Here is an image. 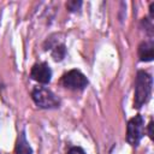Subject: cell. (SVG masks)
<instances>
[{
    "label": "cell",
    "mask_w": 154,
    "mask_h": 154,
    "mask_svg": "<svg viewBox=\"0 0 154 154\" xmlns=\"http://www.w3.org/2000/svg\"><path fill=\"white\" fill-rule=\"evenodd\" d=\"M14 153L16 154H31L32 153V149L31 147L29 146L26 138H25V135L24 132H22L17 140V143H16V148H14Z\"/></svg>",
    "instance_id": "7"
},
{
    "label": "cell",
    "mask_w": 154,
    "mask_h": 154,
    "mask_svg": "<svg viewBox=\"0 0 154 154\" xmlns=\"http://www.w3.org/2000/svg\"><path fill=\"white\" fill-rule=\"evenodd\" d=\"M67 154H85V152H84L81 147H72V148L67 152Z\"/></svg>",
    "instance_id": "10"
},
{
    "label": "cell",
    "mask_w": 154,
    "mask_h": 154,
    "mask_svg": "<svg viewBox=\"0 0 154 154\" xmlns=\"http://www.w3.org/2000/svg\"><path fill=\"white\" fill-rule=\"evenodd\" d=\"M81 5H82L81 1H69V2L66 4V7H67L71 12H73V11H77V10L81 7Z\"/></svg>",
    "instance_id": "9"
},
{
    "label": "cell",
    "mask_w": 154,
    "mask_h": 154,
    "mask_svg": "<svg viewBox=\"0 0 154 154\" xmlns=\"http://www.w3.org/2000/svg\"><path fill=\"white\" fill-rule=\"evenodd\" d=\"M152 85H153L152 76L146 71H138L136 76V83H135L134 107L140 108L149 100L150 93H152Z\"/></svg>",
    "instance_id": "1"
},
{
    "label": "cell",
    "mask_w": 154,
    "mask_h": 154,
    "mask_svg": "<svg viewBox=\"0 0 154 154\" xmlns=\"http://www.w3.org/2000/svg\"><path fill=\"white\" fill-rule=\"evenodd\" d=\"M30 76L34 81L41 83V84H47L51 82L52 78V70L46 63H38L35 64L31 69Z\"/></svg>",
    "instance_id": "5"
},
{
    "label": "cell",
    "mask_w": 154,
    "mask_h": 154,
    "mask_svg": "<svg viewBox=\"0 0 154 154\" xmlns=\"http://www.w3.org/2000/svg\"><path fill=\"white\" fill-rule=\"evenodd\" d=\"M152 128H153V122H150V123L148 124V135H149V137H150V138H153V132H152Z\"/></svg>",
    "instance_id": "11"
},
{
    "label": "cell",
    "mask_w": 154,
    "mask_h": 154,
    "mask_svg": "<svg viewBox=\"0 0 154 154\" xmlns=\"http://www.w3.org/2000/svg\"><path fill=\"white\" fill-rule=\"evenodd\" d=\"M61 84L71 90H83L87 84V77L78 70H71L61 77Z\"/></svg>",
    "instance_id": "4"
},
{
    "label": "cell",
    "mask_w": 154,
    "mask_h": 154,
    "mask_svg": "<svg viewBox=\"0 0 154 154\" xmlns=\"http://www.w3.org/2000/svg\"><path fill=\"white\" fill-rule=\"evenodd\" d=\"M31 97L41 108H55L59 107L60 103L57 95L45 87H35L31 93Z\"/></svg>",
    "instance_id": "2"
},
{
    "label": "cell",
    "mask_w": 154,
    "mask_h": 154,
    "mask_svg": "<svg viewBox=\"0 0 154 154\" xmlns=\"http://www.w3.org/2000/svg\"><path fill=\"white\" fill-rule=\"evenodd\" d=\"M65 53H66V51H65V46H64V45H60V46H57V47L54 48V51L52 52V55H53L54 60L60 61V60L65 57Z\"/></svg>",
    "instance_id": "8"
},
{
    "label": "cell",
    "mask_w": 154,
    "mask_h": 154,
    "mask_svg": "<svg viewBox=\"0 0 154 154\" xmlns=\"http://www.w3.org/2000/svg\"><path fill=\"white\" fill-rule=\"evenodd\" d=\"M144 135V122L143 118L137 114L131 118L126 128V141L131 146H137Z\"/></svg>",
    "instance_id": "3"
},
{
    "label": "cell",
    "mask_w": 154,
    "mask_h": 154,
    "mask_svg": "<svg viewBox=\"0 0 154 154\" xmlns=\"http://www.w3.org/2000/svg\"><path fill=\"white\" fill-rule=\"evenodd\" d=\"M138 57L142 61H150L154 58V45L152 41L142 42L138 46Z\"/></svg>",
    "instance_id": "6"
}]
</instances>
